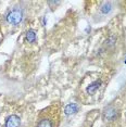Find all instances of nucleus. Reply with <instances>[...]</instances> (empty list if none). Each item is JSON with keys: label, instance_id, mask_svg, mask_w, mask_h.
Returning a JSON list of instances; mask_svg holds the SVG:
<instances>
[{"label": "nucleus", "instance_id": "obj_1", "mask_svg": "<svg viewBox=\"0 0 126 127\" xmlns=\"http://www.w3.org/2000/svg\"><path fill=\"white\" fill-rule=\"evenodd\" d=\"M61 120V104L53 102L39 113L34 127H59Z\"/></svg>", "mask_w": 126, "mask_h": 127}, {"label": "nucleus", "instance_id": "obj_2", "mask_svg": "<svg viewBox=\"0 0 126 127\" xmlns=\"http://www.w3.org/2000/svg\"><path fill=\"white\" fill-rule=\"evenodd\" d=\"M89 83L85 86L84 90L86 96L94 97L100 91V89L104 87V85L107 84V78H105V76H102V75H99L96 78H91V77H89Z\"/></svg>", "mask_w": 126, "mask_h": 127}, {"label": "nucleus", "instance_id": "obj_3", "mask_svg": "<svg viewBox=\"0 0 126 127\" xmlns=\"http://www.w3.org/2000/svg\"><path fill=\"white\" fill-rule=\"evenodd\" d=\"M25 18V12H24V9L21 7H15L13 8L12 10H10L8 12L7 16H5V20L7 22L11 25H19L23 22V20Z\"/></svg>", "mask_w": 126, "mask_h": 127}, {"label": "nucleus", "instance_id": "obj_4", "mask_svg": "<svg viewBox=\"0 0 126 127\" xmlns=\"http://www.w3.org/2000/svg\"><path fill=\"white\" fill-rule=\"evenodd\" d=\"M21 126V118L16 114H11L5 120L4 127H20Z\"/></svg>", "mask_w": 126, "mask_h": 127}, {"label": "nucleus", "instance_id": "obj_5", "mask_svg": "<svg viewBox=\"0 0 126 127\" xmlns=\"http://www.w3.org/2000/svg\"><path fill=\"white\" fill-rule=\"evenodd\" d=\"M117 114H119V112H117V109L115 106H110V108H108L105 110L104 112V118L109 122H112V121H115L116 117H117Z\"/></svg>", "mask_w": 126, "mask_h": 127}, {"label": "nucleus", "instance_id": "obj_6", "mask_svg": "<svg viewBox=\"0 0 126 127\" xmlns=\"http://www.w3.org/2000/svg\"><path fill=\"white\" fill-rule=\"evenodd\" d=\"M100 12H101L103 15H108L109 13L112 10V2H100V8H99Z\"/></svg>", "mask_w": 126, "mask_h": 127}, {"label": "nucleus", "instance_id": "obj_7", "mask_svg": "<svg viewBox=\"0 0 126 127\" xmlns=\"http://www.w3.org/2000/svg\"><path fill=\"white\" fill-rule=\"evenodd\" d=\"M78 110H79V106L77 105L76 103H70V104H67L66 106H65L64 113L66 114V115H71V114L76 113Z\"/></svg>", "mask_w": 126, "mask_h": 127}, {"label": "nucleus", "instance_id": "obj_8", "mask_svg": "<svg viewBox=\"0 0 126 127\" xmlns=\"http://www.w3.org/2000/svg\"><path fill=\"white\" fill-rule=\"evenodd\" d=\"M26 41L31 42V44H33V42L36 41V33L34 31H28L26 33Z\"/></svg>", "mask_w": 126, "mask_h": 127}, {"label": "nucleus", "instance_id": "obj_9", "mask_svg": "<svg viewBox=\"0 0 126 127\" xmlns=\"http://www.w3.org/2000/svg\"><path fill=\"white\" fill-rule=\"evenodd\" d=\"M0 44H1V37H0Z\"/></svg>", "mask_w": 126, "mask_h": 127}]
</instances>
